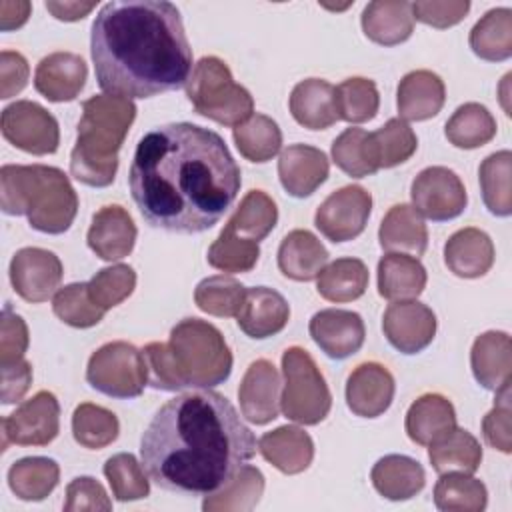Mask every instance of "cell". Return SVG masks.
I'll return each mask as SVG.
<instances>
[{
  "instance_id": "6da1fadb",
  "label": "cell",
  "mask_w": 512,
  "mask_h": 512,
  "mask_svg": "<svg viewBox=\"0 0 512 512\" xmlns=\"http://www.w3.org/2000/svg\"><path fill=\"white\" fill-rule=\"evenodd\" d=\"M240 184V168L224 138L192 122H170L144 134L128 174L142 218L174 234H202L218 224Z\"/></svg>"
},
{
  "instance_id": "7a4b0ae2",
  "label": "cell",
  "mask_w": 512,
  "mask_h": 512,
  "mask_svg": "<svg viewBox=\"0 0 512 512\" xmlns=\"http://www.w3.org/2000/svg\"><path fill=\"white\" fill-rule=\"evenodd\" d=\"M258 450L254 432L232 402L212 390L168 400L148 422L140 460L162 490L208 496L220 490Z\"/></svg>"
},
{
  "instance_id": "3957f363",
  "label": "cell",
  "mask_w": 512,
  "mask_h": 512,
  "mask_svg": "<svg viewBox=\"0 0 512 512\" xmlns=\"http://www.w3.org/2000/svg\"><path fill=\"white\" fill-rule=\"evenodd\" d=\"M98 86L120 98H152L186 86L192 74L180 10L166 0L108 2L90 28Z\"/></svg>"
},
{
  "instance_id": "277c9868",
  "label": "cell",
  "mask_w": 512,
  "mask_h": 512,
  "mask_svg": "<svg viewBox=\"0 0 512 512\" xmlns=\"http://www.w3.org/2000/svg\"><path fill=\"white\" fill-rule=\"evenodd\" d=\"M0 208L10 216H26L38 232L62 234L76 218L78 194L60 168L4 164L0 170Z\"/></svg>"
},
{
  "instance_id": "5b68a950",
  "label": "cell",
  "mask_w": 512,
  "mask_h": 512,
  "mask_svg": "<svg viewBox=\"0 0 512 512\" xmlns=\"http://www.w3.org/2000/svg\"><path fill=\"white\" fill-rule=\"evenodd\" d=\"M134 118L136 106L128 98L98 94L84 100L70 174L92 188L110 186L118 170V152Z\"/></svg>"
},
{
  "instance_id": "8992f818",
  "label": "cell",
  "mask_w": 512,
  "mask_h": 512,
  "mask_svg": "<svg viewBox=\"0 0 512 512\" xmlns=\"http://www.w3.org/2000/svg\"><path fill=\"white\" fill-rule=\"evenodd\" d=\"M168 348L184 388L208 390L230 378L232 352L222 332L206 320H180L170 330Z\"/></svg>"
},
{
  "instance_id": "52a82bcc",
  "label": "cell",
  "mask_w": 512,
  "mask_h": 512,
  "mask_svg": "<svg viewBox=\"0 0 512 512\" xmlns=\"http://www.w3.org/2000/svg\"><path fill=\"white\" fill-rule=\"evenodd\" d=\"M186 96L200 116L222 126L236 128L254 114L252 94L234 82L226 62L216 56H204L194 64Z\"/></svg>"
},
{
  "instance_id": "ba28073f",
  "label": "cell",
  "mask_w": 512,
  "mask_h": 512,
  "mask_svg": "<svg viewBox=\"0 0 512 512\" xmlns=\"http://www.w3.org/2000/svg\"><path fill=\"white\" fill-rule=\"evenodd\" d=\"M282 374V414L304 426L322 422L332 408V394L314 358L304 348L290 346L282 354Z\"/></svg>"
},
{
  "instance_id": "9c48e42d",
  "label": "cell",
  "mask_w": 512,
  "mask_h": 512,
  "mask_svg": "<svg viewBox=\"0 0 512 512\" xmlns=\"http://www.w3.org/2000/svg\"><path fill=\"white\" fill-rule=\"evenodd\" d=\"M88 384L110 398H136L148 384V366L142 350L124 340L100 346L86 366Z\"/></svg>"
},
{
  "instance_id": "30bf717a",
  "label": "cell",
  "mask_w": 512,
  "mask_h": 512,
  "mask_svg": "<svg viewBox=\"0 0 512 512\" xmlns=\"http://www.w3.org/2000/svg\"><path fill=\"white\" fill-rule=\"evenodd\" d=\"M2 136L16 148L34 154H54L60 144L58 120L38 102L16 100L2 110Z\"/></svg>"
},
{
  "instance_id": "8fae6325",
  "label": "cell",
  "mask_w": 512,
  "mask_h": 512,
  "mask_svg": "<svg viewBox=\"0 0 512 512\" xmlns=\"http://www.w3.org/2000/svg\"><path fill=\"white\" fill-rule=\"evenodd\" d=\"M416 212L432 222H446L460 216L468 204L460 176L446 166L424 168L410 186Z\"/></svg>"
},
{
  "instance_id": "7c38bea8",
  "label": "cell",
  "mask_w": 512,
  "mask_h": 512,
  "mask_svg": "<svg viewBox=\"0 0 512 512\" xmlns=\"http://www.w3.org/2000/svg\"><path fill=\"white\" fill-rule=\"evenodd\" d=\"M60 432V404L48 390L24 400L10 416L2 418V450L8 444L46 446Z\"/></svg>"
},
{
  "instance_id": "4fadbf2b",
  "label": "cell",
  "mask_w": 512,
  "mask_h": 512,
  "mask_svg": "<svg viewBox=\"0 0 512 512\" xmlns=\"http://www.w3.org/2000/svg\"><path fill=\"white\" fill-rule=\"evenodd\" d=\"M372 212V196L358 184L332 192L316 210L314 224L330 242H348L360 236Z\"/></svg>"
},
{
  "instance_id": "5bb4252c",
  "label": "cell",
  "mask_w": 512,
  "mask_h": 512,
  "mask_svg": "<svg viewBox=\"0 0 512 512\" xmlns=\"http://www.w3.org/2000/svg\"><path fill=\"white\" fill-rule=\"evenodd\" d=\"M60 258L44 248H20L10 260V282L14 292L26 302H46L58 292L62 282Z\"/></svg>"
},
{
  "instance_id": "9a60e30c",
  "label": "cell",
  "mask_w": 512,
  "mask_h": 512,
  "mask_svg": "<svg viewBox=\"0 0 512 512\" xmlns=\"http://www.w3.org/2000/svg\"><path fill=\"white\" fill-rule=\"evenodd\" d=\"M436 314L418 300H396L382 316V330L392 348L402 354H418L436 336Z\"/></svg>"
},
{
  "instance_id": "2e32d148",
  "label": "cell",
  "mask_w": 512,
  "mask_h": 512,
  "mask_svg": "<svg viewBox=\"0 0 512 512\" xmlns=\"http://www.w3.org/2000/svg\"><path fill=\"white\" fill-rule=\"evenodd\" d=\"M308 332L316 346L334 360L356 354L366 338L364 320L358 312L342 308H326L310 318Z\"/></svg>"
},
{
  "instance_id": "e0dca14e",
  "label": "cell",
  "mask_w": 512,
  "mask_h": 512,
  "mask_svg": "<svg viewBox=\"0 0 512 512\" xmlns=\"http://www.w3.org/2000/svg\"><path fill=\"white\" fill-rule=\"evenodd\" d=\"M280 384V374L270 360H254L238 388L242 416L258 426L276 420L280 412Z\"/></svg>"
},
{
  "instance_id": "ac0fdd59",
  "label": "cell",
  "mask_w": 512,
  "mask_h": 512,
  "mask_svg": "<svg viewBox=\"0 0 512 512\" xmlns=\"http://www.w3.org/2000/svg\"><path fill=\"white\" fill-rule=\"evenodd\" d=\"M394 376L378 362L358 364L346 380V404L360 418L382 416L394 400Z\"/></svg>"
},
{
  "instance_id": "d6986e66",
  "label": "cell",
  "mask_w": 512,
  "mask_h": 512,
  "mask_svg": "<svg viewBox=\"0 0 512 512\" xmlns=\"http://www.w3.org/2000/svg\"><path fill=\"white\" fill-rule=\"evenodd\" d=\"M136 234L138 230L128 210L118 204H108L92 216L86 242L98 258L116 262L132 252Z\"/></svg>"
},
{
  "instance_id": "ffe728a7",
  "label": "cell",
  "mask_w": 512,
  "mask_h": 512,
  "mask_svg": "<svg viewBox=\"0 0 512 512\" xmlns=\"http://www.w3.org/2000/svg\"><path fill=\"white\" fill-rule=\"evenodd\" d=\"M330 162L320 148L290 144L278 158V178L282 188L294 198L314 194L328 178Z\"/></svg>"
},
{
  "instance_id": "44dd1931",
  "label": "cell",
  "mask_w": 512,
  "mask_h": 512,
  "mask_svg": "<svg viewBox=\"0 0 512 512\" xmlns=\"http://www.w3.org/2000/svg\"><path fill=\"white\" fill-rule=\"evenodd\" d=\"M88 68L74 52H52L44 56L34 72V88L50 102L74 100L86 84Z\"/></svg>"
},
{
  "instance_id": "7402d4cb",
  "label": "cell",
  "mask_w": 512,
  "mask_h": 512,
  "mask_svg": "<svg viewBox=\"0 0 512 512\" xmlns=\"http://www.w3.org/2000/svg\"><path fill=\"white\" fill-rule=\"evenodd\" d=\"M288 320L290 306L286 298L268 286L248 288L244 304L236 314L238 328L256 340H264L282 332Z\"/></svg>"
},
{
  "instance_id": "603a6c76",
  "label": "cell",
  "mask_w": 512,
  "mask_h": 512,
  "mask_svg": "<svg viewBox=\"0 0 512 512\" xmlns=\"http://www.w3.org/2000/svg\"><path fill=\"white\" fill-rule=\"evenodd\" d=\"M446 100L442 78L432 70L408 72L396 90V106L402 120L420 122L434 118Z\"/></svg>"
},
{
  "instance_id": "cb8c5ba5",
  "label": "cell",
  "mask_w": 512,
  "mask_h": 512,
  "mask_svg": "<svg viewBox=\"0 0 512 512\" xmlns=\"http://www.w3.org/2000/svg\"><path fill=\"white\" fill-rule=\"evenodd\" d=\"M470 366L476 382L486 390H500L510 384L512 344L502 330H488L480 334L470 350Z\"/></svg>"
},
{
  "instance_id": "d4e9b609",
  "label": "cell",
  "mask_w": 512,
  "mask_h": 512,
  "mask_svg": "<svg viewBox=\"0 0 512 512\" xmlns=\"http://www.w3.org/2000/svg\"><path fill=\"white\" fill-rule=\"evenodd\" d=\"M444 264L458 278H480L494 264V244L480 228H462L444 244Z\"/></svg>"
},
{
  "instance_id": "484cf974",
  "label": "cell",
  "mask_w": 512,
  "mask_h": 512,
  "mask_svg": "<svg viewBox=\"0 0 512 512\" xmlns=\"http://www.w3.org/2000/svg\"><path fill=\"white\" fill-rule=\"evenodd\" d=\"M258 452L282 474H300L314 458V442L302 428L286 424L260 436Z\"/></svg>"
},
{
  "instance_id": "4316f807",
  "label": "cell",
  "mask_w": 512,
  "mask_h": 512,
  "mask_svg": "<svg viewBox=\"0 0 512 512\" xmlns=\"http://www.w3.org/2000/svg\"><path fill=\"white\" fill-rule=\"evenodd\" d=\"M362 30L368 40L380 46H396L406 42L414 32L412 2L406 0H374L362 10Z\"/></svg>"
},
{
  "instance_id": "83f0119b",
  "label": "cell",
  "mask_w": 512,
  "mask_h": 512,
  "mask_svg": "<svg viewBox=\"0 0 512 512\" xmlns=\"http://www.w3.org/2000/svg\"><path fill=\"white\" fill-rule=\"evenodd\" d=\"M292 118L308 130H326L338 122L334 86L322 78H306L292 88L290 100Z\"/></svg>"
},
{
  "instance_id": "f1b7e54d",
  "label": "cell",
  "mask_w": 512,
  "mask_h": 512,
  "mask_svg": "<svg viewBox=\"0 0 512 512\" xmlns=\"http://www.w3.org/2000/svg\"><path fill=\"white\" fill-rule=\"evenodd\" d=\"M326 264L328 250L310 230L296 228L282 238L278 248V268L286 278L296 282L314 280Z\"/></svg>"
},
{
  "instance_id": "f546056e",
  "label": "cell",
  "mask_w": 512,
  "mask_h": 512,
  "mask_svg": "<svg viewBox=\"0 0 512 512\" xmlns=\"http://www.w3.org/2000/svg\"><path fill=\"white\" fill-rule=\"evenodd\" d=\"M378 240L380 248L386 252H400L418 258L428 248V228L414 206L396 204L382 218Z\"/></svg>"
},
{
  "instance_id": "4dcf8cb0",
  "label": "cell",
  "mask_w": 512,
  "mask_h": 512,
  "mask_svg": "<svg viewBox=\"0 0 512 512\" xmlns=\"http://www.w3.org/2000/svg\"><path fill=\"white\" fill-rule=\"evenodd\" d=\"M406 434L420 446H430L456 428V410L442 394H422L406 412Z\"/></svg>"
},
{
  "instance_id": "1f68e13d",
  "label": "cell",
  "mask_w": 512,
  "mask_h": 512,
  "mask_svg": "<svg viewBox=\"0 0 512 512\" xmlns=\"http://www.w3.org/2000/svg\"><path fill=\"white\" fill-rule=\"evenodd\" d=\"M370 480L380 496L400 502L410 500L424 488L426 474L418 460L404 454H388L372 466Z\"/></svg>"
},
{
  "instance_id": "d6a6232c",
  "label": "cell",
  "mask_w": 512,
  "mask_h": 512,
  "mask_svg": "<svg viewBox=\"0 0 512 512\" xmlns=\"http://www.w3.org/2000/svg\"><path fill=\"white\" fill-rule=\"evenodd\" d=\"M428 282L426 268L416 256L388 252L378 262V294L386 300H414Z\"/></svg>"
},
{
  "instance_id": "836d02e7",
  "label": "cell",
  "mask_w": 512,
  "mask_h": 512,
  "mask_svg": "<svg viewBox=\"0 0 512 512\" xmlns=\"http://www.w3.org/2000/svg\"><path fill=\"white\" fill-rule=\"evenodd\" d=\"M428 458L438 474H474L482 462V446L468 430L456 426L428 446Z\"/></svg>"
},
{
  "instance_id": "e575fe53",
  "label": "cell",
  "mask_w": 512,
  "mask_h": 512,
  "mask_svg": "<svg viewBox=\"0 0 512 512\" xmlns=\"http://www.w3.org/2000/svg\"><path fill=\"white\" fill-rule=\"evenodd\" d=\"M472 52L488 62H502L512 56V10L492 8L470 30Z\"/></svg>"
},
{
  "instance_id": "d590c367",
  "label": "cell",
  "mask_w": 512,
  "mask_h": 512,
  "mask_svg": "<svg viewBox=\"0 0 512 512\" xmlns=\"http://www.w3.org/2000/svg\"><path fill=\"white\" fill-rule=\"evenodd\" d=\"M60 480V468L56 460L46 456H26L16 460L8 470V486L20 498L28 502L44 500Z\"/></svg>"
},
{
  "instance_id": "8d00e7d4",
  "label": "cell",
  "mask_w": 512,
  "mask_h": 512,
  "mask_svg": "<svg viewBox=\"0 0 512 512\" xmlns=\"http://www.w3.org/2000/svg\"><path fill=\"white\" fill-rule=\"evenodd\" d=\"M368 288V268L358 258H336L318 274L316 290L328 302H352Z\"/></svg>"
},
{
  "instance_id": "74e56055",
  "label": "cell",
  "mask_w": 512,
  "mask_h": 512,
  "mask_svg": "<svg viewBox=\"0 0 512 512\" xmlns=\"http://www.w3.org/2000/svg\"><path fill=\"white\" fill-rule=\"evenodd\" d=\"M444 134L452 146L474 150L488 144L496 136V120L486 106L466 102L448 118Z\"/></svg>"
},
{
  "instance_id": "f35d334b",
  "label": "cell",
  "mask_w": 512,
  "mask_h": 512,
  "mask_svg": "<svg viewBox=\"0 0 512 512\" xmlns=\"http://www.w3.org/2000/svg\"><path fill=\"white\" fill-rule=\"evenodd\" d=\"M264 492V476L258 468L244 464L220 490L204 496V512L252 510Z\"/></svg>"
},
{
  "instance_id": "ab89813d",
  "label": "cell",
  "mask_w": 512,
  "mask_h": 512,
  "mask_svg": "<svg viewBox=\"0 0 512 512\" xmlns=\"http://www.w3.org/2000/svg\"><path fill=\"white\" fill-rule=\"evenodd\" d=\"M434 504L442 512H482L488 504V490L470 474L446 472L434 486Z\"/></svg>"
},
{
  "instance_id": "60d3db41",
  "label": "cell",
  "mask_w": 512,
  "mask_h": 512,
  "mask_svg": "<svg viewBox=\"0 0 512 512\" xmlns=\"http://www.w3.org/2000/svg\"><path fill=\"white\" fill-rule=\"evenodd\" d=\"M512 154L510 150H500L486 156L478 168L480 192L486 208L494 216L512 214Z\"/></svg>"
},
{
  "instance_id": "b9f144b4",
  "label": "cell",
  "mask_w": 512,
  "mask_h": 512,
  "mask_svg": "<svg viewBox=\"0 0 512 512\" xmlns=\"http://www.w3.org/2000/svg\"><path fill=\"white\" fill-rule=\"evenodd\" d=\"M232 138L240 154L250 162H268L282 148V132L266 114H252L246 122L232 128Z\"/></svg>"
},
{
  "instance_id": "7bdbcfd3",
  "label": "cell",
  "mask_w": 512,
  "mask_h": 512,
  "mask_svg": "<svg viewBox=\"0 0 512 512\" xmlns=\"http://www.w3.org/2000/svg\"><path fill=\"white\" fill-rule=\"evenodd\" d=\"M278 222V208L276 202L262 190H250L240 206L234 210V214L228 220V228H232L234 234L260 242L264 240Z\"/></svg>"
},
{
  "instance_id": "ee69618b",
  "label": "cell",
  "mask_w": 512,
  "mask_h": 512,
  "mask_svg": "<svg viewBox=\"0 0 512 512\" xmlns=\"http://www.w3.org/2000/svg\"><path fill=\"white\" fill-rule=\"evenodd\" d=\"M370 146L378 170L394 168L412 158L418 148V138L406 120L390 118L376 132H370Z\"/></svg>"
},
{
  "instance_id": "f6af8a7d",
  "label": "cell",
  "mask_w": 512,
  "mask_h": 512,
  "mask_svg": "<svg viewBox=\"0 0 512 512\" xmlns=\"http://www.w3.org/2000/svg\"><path fill=\"white\" fill-rule=\"evenodd\" d=\"M120 422L116 414L104 406L82 402L72 414L74 440L90 450H100L118 438Z\"/></svg>"
},
{
  "instance_id": "bcb514c9",
  "label": "cell",
  "mask_w": 512,
  "mask_h": 512,
  "mask_svg": "<svg viewBox=\"0 0 512 512\" xmlns=\"http://www.w3.org/2000/svg\"><path fill=\"white\" fill-rule=\"evenodd\" d=\"M246 286L232 276L216 274L198 282L194 290L196 306L212 316L230 318L236 316L244 304Z\"/></svg>"
},
{
  "instance_id": "7dc6e473",
  "label": "cell",
  "mask_w": 512,
  "mask_h": 512,
  "mask_svg": "<svg viewBox=\"0 0 512 512\" xmlns=\"http://www.w3.org/2000/svg\"><path fill=\"white\" fill-rule=\"evenodd\" d=\"M338 120L350 124H362L376 116L380 108V94L370 78L354 76L334 88Z\"/></svg>"
},
{
  "instance_id": "c3c4849f",
  "label": "cell",
  "mask_w": 512,
  "mask_h": 512,
  "mask_svg": "<svg viewBox=\"0 0 512 512\" xmlns=\"http://www.w3.org/2000/svg\"><path fill=\"white\" fill-rule=\"evenodd\" d=\"M332 160L352 178H366L378 172L370 146V132L362 128H346L332 142Z\"/></svg>"
},
{
  "instance_id": "681fc988",
  "label": "cell",
  "mask_w": 512,
  "mask_h": 512,
  "mask_svg": "<svg viewBox=\"0 0 512 512\" xmlns=\"http://www.w3.org/2000/svg\"><path fill=\"white\" fill-rule=\"evenodd\" d=\"M104 476L112 488V496L120 502L142 500L150 494V482L142 462L136 460L130 452L114 454L104 464Z\"/></svg>"
},
{
  "instance_id": "f907efd6",
  "label": "cell",
  "mask_w": 512,
  "mask_h": 512,
  "mask_svg": "<svg viewBox=\"0 0 512 512\" xmlns=\"http://www.w3.org/2000/svg\"><path fill=\"white\" fill-rule=\"evenodd\" d=\"M206 258L212 268L222 272H250L260 258V246L254 240L234 234L232 228L226 226L208 248Z\"/></svg>"
},
{
  "instance_id": "816d5d0a",
  "label": "cell",
  "mask_w": 512,
  "mask_h": 512,
  "mask_svg": "<svg viewBox=\"0 0 512 512\" xmlns=\"http://www.w3.org/2000/svg\"><path fill=\"white\" fill-rule=\"evenodd\" d=\"M52 310L72 328H92L104 318V310L98 308L88 294V282H72L60 288L54 294Z\"/></svg>"
},
{
  "instance_id": "f5cc1de1",
  "label": "cell",
  "mask_w": 512,
  "mask_h": 512,
  "mask_svg": "<svg viewBox=\"0 0 512 512\" xmlns=\"http://www.w3.org/2000/svg\"><path fill=\"white\" fill-rule=\"evenodd\" d=\"M136 288V272L128 264H112L98 270L88 280V294L92 302L104 312L122 304Z\"/></svg>"
},
{
  "instance_id": "db71d44e",
  "label": "cell",
  "mask_w": 512,
  "mask_h": 512,
  "mask_svg": "<svg viewBox=\"0 0 512 512\" xmlns=\"http://www.w3.org/2000/svg\"><path fill=\"white\" fill-rule=\"evenodd\" d=\"M512 406H510V384L496 390L494 408L482 418V436L488 446L510 454L512 450Z\"/></svg>"
},
{
  "instance_id": "11a10c76",
  "label": "cell",
  "mask_w": 512,
  "mask_h": 512,
  "mask_svg": "<svg viewBox=\"0 0 512 512\" xmlns=\"http://www.w3.org/2000/svg\"><path fill=\"white\" fill-rule=\"evenodd\" d=\"M146 366H148V384L156 390L164 392H178L186 390L182 378L176 370L174 358L170 354L168 344L164 342H150L142 350Z\"/></svg>"
},
{
  "instance_id": "9f6ffc18",
  "label": "cell",
  "mask_w": 512,
  "mask_h": 512,
  "mask_svg": "<svg viewBox=\"0 0 512 512\" xmlns=\"http://www.w3.org/2000/svg\"><path fill=\"white\" fill-rule=\"evenodd\" d=\"M28 326L18 316L12 312L10 304L4 306L2 312V322H0V366L14 364L24 358V352L28 350Z\"/></svg>"
},
{
  "instance_id": "6f0895ef",
  "label": "cell",
  "mask_w": 512,
  "mask_h": 512,
  "mask_svg": "<svg viewBox=\"0 0 512 512\" xmlns=\"http://www.w3.org/2000/svg\"><path fill=\"white\" fill-rule=\"evenodd\" d=\"M112 500L108 498L104 486L92 476H78L66 486V512L78 510H110Z\"/></svg>"
},
{
  "instance_id": "680465c9",
  "label": "cell",
  "mask_w": 512,
  "mask_h": 512,
  "mask_svg": "<svg viewBox=\"0 0 512 512\" xmlns=\"http://www.w3.org/2000/svg\"><path fill=\"white\" fill-rule=\"evenodd\" d=\"M470 10L468 0H446V2H412L414 20L434 26V28H450L464 20Z\"/></svg>"
},
{
  "instance_id": "91938a15",
  "label": "cell",
  "mask_w": 512,
  "mask_h": 512,
  "mask_svg": "<svg viewBox=\"0 0 512 512\" xmlns=\"http://www.w3.org/2000/svg\"><path fill=\"white\" fill-rule=\"evenodd\" d=\"M28 62L20 52H0V98L16 96L28 82Z\"/></svg>"
},
{
  "instance_id": "94428289",
  "label": "cell",
  "mask_w": 512,
  "mask_h": 512,
  "mask_svg": "<svg viewBox=\"0 0 512 512\" xmlns=\"http://www.w3.org/2000/svg\"><path fill=\"white\" fill-rule=\"evenodd\" d=\"M2 370V404H14L20 402L24 398V394L28 392L30 384H32V366L30 362H26L24 358L8 364V366H0Z\"/></svg>"
},
{
  "instance_id": "6125c7cd",
  "label": "cell",
  "mask_w": 512,
  "mask_h": 512,
  "mask_svg": "<svg viewBox=\"0 0 512 512\" xmlns=\"http://www.w3.org/2000/svg\"><path fill=\"white\" fill-rule=\"evenodd\" d=\"M30 2L26 0H2L0 2V30L2 32H10L14 28H20L22 24H26L28 16H30Z\"/></svg>"
},
{
  "instance_id": "be15d7a7",
  "label": "cell",
  "mask_w": 512,
  "mask_h": 512,
  "mask_svg": "<svg viewBox=\"0 0 512 512\" xmlns=\"http://www.w3.org/2000/svg\"><path fill=\"white\" fill-rule=\"evenodd\" d=\"M94 2H46V10L64 22H76L94 10Z\"/></svg>"
}]
</instances>
